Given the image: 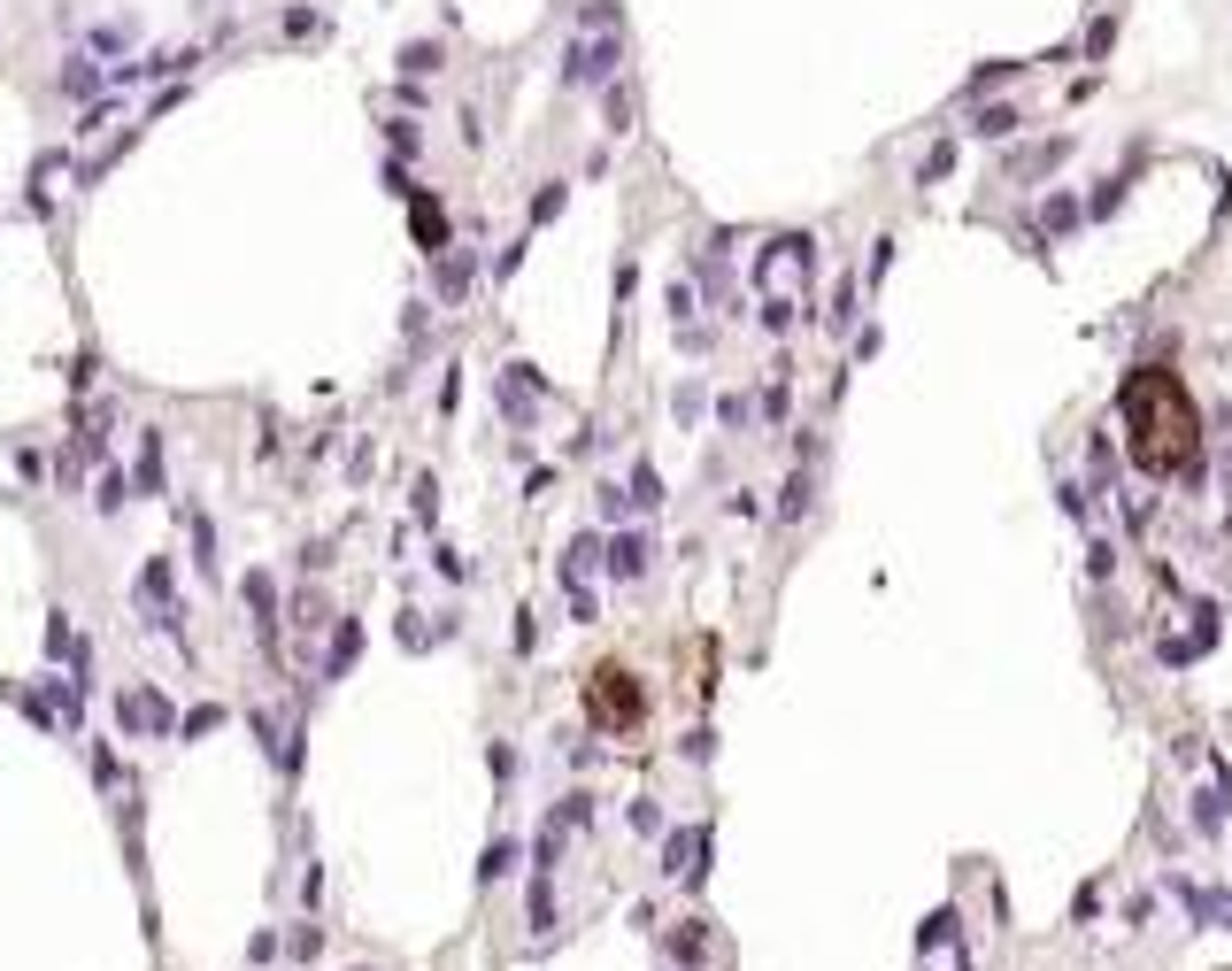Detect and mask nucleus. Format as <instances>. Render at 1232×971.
Instances as JSON below:
<instances>
[{"label": "nucleus", "mask_w": 1232, "mask_h": 971, "mask_svg": "<svg viewBox=\"0 0 1232 971\" xmlns=\"http://www.w3.org/2000/svg\"><path fill=\"white\" fill-rule=\"evenodd\" d=\"M1125 440H1132V463L1148 479H1194L1202 471V409L1194 393L1171 378V370H1132L1125 378Z\"/></svg>", "instance_id": "nucleus-1"}, {"label": "nucleus", "mask_w": 1232, "mask_h": 971, "mask_svg": "<svg viewBox=\"0 0 1232 971\" xmlns=\"http://www.w3.org/2000/svg\"><path fill=\"white\" fill-rule=\"evenodd\" d=\"M586 717H594L602 733H632V725L647 717V686H639L624 663H602V671L586 678Z\"/></svg>", "instance_id": "nucleus-2"}, {"label": "nucleus", "mask_w": 1232, "mask_h": 971, "mask_svg": "<svg viewBox=\"0 0 1232 971\" xmlns=\"http://www.w3.org/2000/svg\"><path fill=\"white\" fill-rule=\"evenodd\" d=\"M1071 155H1078L1071 132H1056V140H1033V147H1009V155H1002V185H1017V193H1040V185H1048V177H1056Z\"/></svg>", "instance_id": "nucleus-3"}, {"label": "nucleus", "mask_w": 1232, "mask_h": 971, "mask_svg": "<svg viewBox=\"0 0 1232 971\" xmlns=\"http://www.w3.org/2000/svg\"><path fill=\"white\" fill-rule=\"evenodd\" d=\"M616 62H624V47H616V39H594V47L578 39V47H571V62H563V78H571V85H616Z\"/></svg>", "instance_id": "nucleus-4"}, {"label": "nucleus", "mask_w": 1232, "mask_h": 971, "mask_svg": "<svg viewBox=\"0 0 1232 971\" xmlns=\"http://www.w3.org/2000/svg\"><path fill=\"white\" fill-rule=\"evenodd\" d=\"M1025 124H1033V116H1025L1017 101H978V109H971V140H994V147H1002V140H1025Z\"/></svg>", "instance_id": "nucleus-5"}, {"label": "nucleus", "mask_w": 1232, "mask_h": 971, "mask_svg": "<svg viewBox=\"0 0 1232 971\" xmlns=\"http://www.w3.org/2000/svg\"><path fill=\"white\" fill-rule=\"evenodd\" d=\"M1086 224V201H1078V185H1048L1040 193V239H1064Z\"/></svg>", "instance_id": "nucleus-6"}, {"label": "nucleus", "mask_w": 1232, "mask_h": 971, "mask_svg": "<svg viewBox=\"0 0 1232 971\" xmlns=\"http://www.w3.org/2000/svg\"><path fill=\"white\" fill-rule=\"evenodd\" d=\"M701 856H709V825H686V832H670V856H663V871L670 879H701Z\"/></svg>", "instance_id": "nucleus-7"}, {"label": "nucleus", "mask_w": 1232, "mask_h": 971, "mask_svg": "<svg viewBox=\"0 0 1232 971\" xmlns=\"http://www.w3.org/2000/svg\"><path fill=\"white\" fill-rule=\"evenodd\" d=\"M1017 70H1025V62H978V70L963 78V93H955V101H963V109H978V101H994V93H1002Z\"/></svg>", "instance_id": "nucleus-8"}, {"label": "nucleus", "mask_w": 1232, "mask_h": 971, "mask_svg": "<svg viewBox=\"0 0 1232 971\" xmlns=\"http://www.w3.org/2000/svg\"><path fill=\"white\" fill-rule=\"evenodd\" d=\"M647 555H655V540H647V532H616V540H609V571H616V579H639V571H647Z\"/></svg>", "instance_id": "nucleus-9"}, {"label": "nucleus", "mask_w": 1232, "mask_h": 971, "mask_svg": "<svg viewBox=\"0 0 1232 971\" xmlns=\"http://www.w3.org/2000/svg\"><path fill=\"white\" fill-rule=\"evenodd\" d=\"M1194 832H1202V840L1225 832V787H1202V795H1194Z\"/></svg>", "instance_id": "nucleus-10"}, {"label": "nucleus", "mask_w": 1232, "mask_h": 971, "mask_svg": "<svg viewBox=\"0 0 1232 971\" xmlns=\"http://www.w3.org/2000/svg\"><path fill=\"white\" fill-rule=\"evenodd\" d=\"M947 170H955V140H932V147H924V162H917V185H940Z\"/></svg>", "instance_id": "nucleus-11"}, {"label": "nucleus", "mask_w": 1232, "mask_h": 971, "mask_svg": "<svg viewBox=\"0 0 1232 971\" xmlns=\"http://www.w3.org/2000/svg\"><path fill=\"white\" fill-rule=\"evenodd\" d=\"M624 493H632V509H663V479H655V463H639Z\"/></svg>", "instance_id": "nucleus-12"}, {"label": "nucleus", "mask_w": 1232, "mask_h": 971, "mask_svg": "<svg viewBox=\"0 0 1232 971\" xmlns=\"http://www.w3.org/2000/svg\"><path fill=\"white\" fill-rule=\"evenodd\" d=\"M886 270H894V232H879V239H871V270H863V286L879 294V286H886Z\"/></svg>", "instance_id": "nucleus-13"}, {"label": "nucleus", "mask_w": 1232, "mask_h": 971, "mask_svg": "<svg viewBox=\"0 0 1232 971\" xmlns=\"http://www.w3.org/2000/svg\"><path fill=\"white\" fill-rule=\"evenodd\" d=\"M509 871H516V840H493L485 863H478V879H509Z\"/></svg>", "instance_id": "nucleus-14"}, {"label": "nucleus", "mask_w": 1232, "mask_h": 971, "mask_svg": "<svg viewBox=\"0 0 1232 971\" xmlns=\"http://www.w3.org/2000/svg\"><path fill=\"white\" fill-rule=\"evenodd\" d=\"M1109 47H1117V16H1101V23L1086 31V62H1109Z\"/></svg>", "instance_id": "nucleus-15"}, {"label": "nucleus", "mask_w": 1232, "mask_h": 971, "mask_svg": "<svg viewBox=\"0 0 1232 971\" xmlns=\"http://www.w3.org/2000/svg\"><path fill=\"white\" fill-rule=\"evenodd\" d=\"M678 957H686V964H701V957H709V918H694V926L678 933Z\"/></svg>", "instance_id": "nucleus-16"}, {"label": "nucleus", "mask_w": 1232, "mask_h": 971, "mask_svg": "<svg viewBox=\"0 0 1232 971\" xmlns=\"http://www.w3.org/2000/svg\"><path fill=\"white\" fill-rule=\"evenodd\" d=\"M855 294H863V278H840V294H832V331L855 317Z\"/></svg>", "instance_id": "nucleus-17"}, {"label": "nucleus", "mask_w": 1232, "mask_h": 971, "mask_svg": "<svg viewBox=\"0 0 1232 971\" xmlns=\"http://www.w3.org/2000/svg\"><path fill=\"white\" fill-rule=\"evenodd\" d=\"M609 132H632V85H609Z\"/></svg>", "instance_id": "nucleus-18"}, {"label": "nucleus", "mask_w": 1232, "mask_h": 971, "mask_svg": "<svg viewBox=\"0 0 1232 971\" xmlns=\"http://www.w3.org/2000/svg\"><path fill=\"white\" fill-rule=\"evenodd\" d=\"M1064 509H1071L1078 524H1086V517H1094V486H1078V479H1064Z\"/></svg>", "instance_id": "nucleus-19"}, {"label": "nucleus", "mask_w": 1232, "mask_h": 971, "mask_svg": "<svg viewBox=\"0 0 1232 971\" xmlns=\"http://www.w3.org/2000/svg\"><path fill=\"white\" fill-rule=\"evenodd\" d=\"M1109 571H1117V548H1109V540H1094V555H1086V579H1094V586H1101V579H1109Z\"/></svg>", "instance_id": "nucleus-20"}, {"label": "nucleus", "mask_w": 1232, "mask_h": 971, "mask_svg": "<svg viewBox=\"0 0 1232 971\" xmlns=\"http://www.w3.org/2000/svg\"><path fill=\"white\" fill-rule=\"evenodd\" d=\"M756 317H763V331H786V324H793V301H786V294H770Z\"/></svg>", "instance_id": "nucleus-21"}, {"label": "nucleus", "mask_w": 1232, "mask_h": 971, "mask_svg": "<svg viewBox=\"0 0 1232 971\" xmlns=\"http://www.w3.org/2000/svg\"><path fill=\"white\" fill-rule=\"evenodd\" d=\"M748 417H756V401H748V393H725V425L748 432Z\"/></svg>", "instance_id": "nucleus-22"}, {"label": "nucleus", "mask_w": 1232, "mask_h": 971, "mask_svg": "<svg viewBox=\"0 0 1232 971\" xmlns=\"http://www.w3.org/2000/svg\"><path fill=\"white\" fill-rule=\"evenodd\" d=\"M632 832H663V809H655V803H632Z\"/></svg>", "instance_id": "nucleus-23"}]
</instances>
